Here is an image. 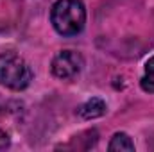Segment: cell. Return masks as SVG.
Returning a JSON list of instances; mask_svg holds the SVG:
<instances>
[{
  "mask_svg": "<svg viewBox=\"0 0 154 152\" xmlns=\"http://www.w3.org/2000/svg\"><path fill=\"white\" fill-rule=\"evenodd\" d=\"M50 22L61 36H77L86 22L81 0H57L50 11Z\"/></svg>",
  "mask_w": 154,
  "mask_h": 152,
  "instance_id": "1",
  "label": "cell"
},
{
  "mask_svg": "<svg viewBox=\"0 0 154 152\" xmlns=\"http://www.w3.org/2000/svg\"><path fill=\"white\" fill-rule=\"evenodd\" d=\"M32 81L29 65L14 52H5L0 56V84L9 90H25Z\"/></svg>",
  "mask_w": 154,
  "mask_h": 152,
  "instance_id": "2",
  "label": "cell"
},
{
  "mask_svg": "<svg viewBox=\"0 0 154 152\" xmlns=\"http://www.w3.org/2000/svg\"><path fill=\"white\" fill-rule=\"evenodd\" d=\"M82 68V57L74 50H61L52 61V74L57 79H74Z\"/></svg>",
  "mask_w": 154,
  "mask_h": 152,
  "instance_id": "3",
  "label": "cell"
},
{
  "mask_svg": "<svg viewBox=\"0 0 154 152\" xmlns=\"http://www.w3.org/2000/svg\"><path fill=\"white\" fill-rule=\"evenodd\" d=\"M79 116L86 118V120H91V118H99L106 113V102L100 100V99H90L88 102H84L79 109H77Z\"/></svg>",
  "mask_w": 154,
  "mask_h": 152,
  "instance_id": "4",
  "label": "cell"
},
{
  "mask_svg": "<svg viewBox=\"0 0 154 152\" xmlns=\"http://www.w3.org/2000/svg\"><path fill=\"white\" fill-rule=\"evenodd\" d=\"M108 150L115 152V150H134V143L133 140L125 134V132H116L115 136L111 138L109 145H108Z\"/></svg>",
  "mask_w": 154,
  "mask_h": 152,
  "instance_id": "5",
  "label": "cell"
},
{
  "mask_svg": "<svg viewBox=\"0 0 154 152\" xmlns=\"http://www.w3.org/2000/svg\"><path fill=\"white\" fill-rule=\"evenodd\" d=\"M140 84H142L143 91L154 93V56L145 63V70H143V75H142Z\"/></svg>",
  "mask_w": 154,
  "mask_h": 152,
  "instance_id": "6",
  "label": "cell"
},
{
  "mask_svg": "<svg viewBox=\"0 0 154 152\" xmlns=\"http://www.w3.org/2000/svg\"><path fill=\"white\" fill-rule=\"evenodd\" d=\"M11 145V140H9V134L5 131L0 129V150H5L7 147Z\"/></svg>",
  "mask_w": 154,
  "mask_h": 152,
  "instance_id": "7",
  "label": "cell"
}]
</instances>
